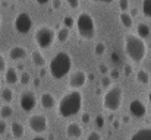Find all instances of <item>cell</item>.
Listing matches in <instances>:
<instances>
[{"label":"cell","mask_w":151,"mask_h":140,"mask_svg":"<svg viewBox=\"0 0 151 140\" xmlns=\"http://www.w3.org/2000/svg\"><path fill=\"white\" fill-rule=\"evenodd\" d=\"M148 101L151 102V91H150V93H148Z\"/></svg>","instance_id":"49"},{"label":"cell","mask_w":151,"mask_h":140,"mask_svg":"<svg viewBox=\"0 0 151 140\" xmlns=\"http://www.w3.org/2000/svg\"><path fill=\"white\" fill-rule=\"evenodd\" d=\"M21 1H24V0H21Z\"/></svg>","instance_id":"51"},{"label":"cell","mask_w":151,"mask_h":140,"mask_svg":"<svg viewBox=\"0 0 151 140\" xmlns=\"http://www.w3.org/2000/svg\"><path fill=\"white\" fill-rule=\"evenodd\" d=\"M12 115H13V108H12L10 105H3V107L0 108V117H1V120L9 118V117H12Z\"/></svg>","instance_id":"23"},{"label":"cell","mask_w":151,"mask_h":140,"mask_svg":"<svg viewBox=\"0 0 151 140\" xmlns=\"http://www.w3.org/2000/svg\"><path fill=\"white\" fill-rule=\"evenodd\" d=\"M4 69H6V60H4L3 54L0 53V72H3Z\"/></svg>","instance_id":"37"},{"label":"cell","mask_w":151,"mask_h":140,"mask_svg":"<svg viewBox=\"0 0 151 140\" xmlns=\"http://www.w3.org/2000/svg\"><path fill=\"white\" fill-rule=\"evenodd\" d=\"M10 133H12V136H13L15 139H21V137L24 136V133H25L24 124L19 123V121L12 123V124H10Z\"/></svg>","instance_id":"17"},{"label":"cell","mask_w":151,"mask_h":140,"mask_svg":"<svg viewBox=\"0 0 151 140\" xmlns=\"http://www.w3.org/2000/svg\"><path fill=\"white\" fill-rule=\"evenodd\" d=\"M13 26H15V29H16L19 34H28V32L31 31V28H32V19H31V16H29L28 13L22 12V13H19V15L15 18Z\"/></svg>","instance_id":"8"},{"label":"cell","mask_w":151,"mask_h":140,"mask_svg":"<svg viewBox=\"0 0 151 140\" xmlns=\"http://www.w3.org/2000/svg\"><path fill=\"white\" fill-rule=\"evenodd\" d=\"M141 9H142L144 16L151 19V0H142V7Z\"/></svg>","instance_id":"25"},{"label":"cell","mask_w":151,"mask_h":140,"mask_svg":"<svg viewBox=\"0 0 151 140\" xmlns=\"http://www.w3.org/2000/svg\"><path fill=\"white\" fill-rule=\"evenodd\" d=\"M93 1H97V3H111L113 0H93Z\"/></svg>","instance_id":"44"},{"label":"cell","mask_w":151,"mask_h":140,"mask_svg":"<svg viewBox=\"0 0 151 140\" xmlns=\"http://www.w3.org/2000/svg\"><path fill=\"white\" fill-rule=\"evenodd\" d=\"M129 111H131V114H132L134 117L142 118V117H145V114H147V107L144 105L142 101L134 99V101H131V104H129Z\"/></svg>","instance_id":"11"},{"label":"cell","mask_w":151,"mask_h":140,"mask_svg":"<svg viewBox=\"0 0 151 140\" xmlns=\"http://www.w3.org/2000/svg\"><path fill=\"white\" fill-rule=\"evenodd\" d=\"M123 123H129V118L128 117H123Z\"/></svg>","instance_id":"48"},{"label":"cell","mask_w":151,"mask_h":140,"mask_svg":"<svg viewBox=\"0 0 151 140\" xmlns=\"http://www.w3.org/2000/svg\"><path fill=\"white\" fill-rule=\"evenodd\" d=\"M31 61H32V64L37 66V67H44V64H46V58H44V55H43L38 50L32 51V54H31Z\"/></svg>","instance_id":"18"},{"label":"cell","mask_w":151,"mask_h":140,"mask_svg":"<svg viewBox=\"0 0 151 140\" xmlns=\"http://www.w3.org/2000/svg\"><path fill=\"white\" fill-rule=\"evenodd\" d=\"M28 55V51L21 45H13L9 50V58L12 60H22Z\"/></svg>","instance_id":"13"},{"label":"cell","mask_w":151,"mask_h":140,"mask_svg":"<svg viewBox=\"0 0 151 140\" xmlns=\"http://www.w3.org/2000/svg\"><path fill=\"white\" fill-rule=\"evenodd\" d=\"M34 86H35V88H38V86H40V79H38V77L34 80Z\"/></svg>","instance_id":"46"},{"label":"cell","mask_w":151,"mask_h":140,"mask_svg":"<svg viewBox=\"0 0 151 140\" xmlns=\"http://www.w3.org/2000/svg\"><path fill=\"white\" fill-rule=\"evenodd\" d=\"M72 69V57L66 51H59L50 61L49 72L54 79H63Z\"/></svg>","instance_id":"3"},{"label":"cell","mask_w":151,"mask_h":140,"mask_svg":"<svg viewBox=\"0 0 151 140\" xmlns=\"http://www.w3.org/2000/svg\"><path fill=\"white\" fill-rule=\"evenodd\" d=\"M129 140H151V129L150 127H142L138 129Z\"/></svg>","instance_id":"15"},{"label":"cell","mask_w":151,"mask_h":140,"mask_svg":"<svg viewBox=\"0 0 151 140\" xmlns=\"http://www.w3.org/2000/svg\"><path fill=\"white\" fill-rule=\"evenodd\" d=\"M51 6H53L54 10L60 9V7H62V0H51Z\"/></svg>","instance_id":"36"},{"label":"cell","mask_w":151,"mask_h":140,"mask_svg":"<svg viewBox=\"0 0 151 140\" xmlns=\"http://www.w3.org/2000/svg\"><path fill=\"white\" fill-rule=\"evenodd\" d=\"M87 140H101V134L99 131H90L87 136Z\"/></svg>","instance_id":"29"},{"label":"cell","mask_w":151,"mask_h":140,"mask_svg":"<svg viewBox=\"0 0 151 140\" xmlns=\"http://www.w3.org/2000/svg\"><path fill=\"white\" fill-rule=\"evenodd\" d=\"M88 82V76L84 70H75L73 73H70L69 76V86L73 89V91H78L81 88L85 86V83Z\"/></svg>","instance_id":"9"},{"label":"cell","mask_w":151,"mask_h":140,"mask_svg":"<svg viewBox=\"0 0 151 140\" xmlns=\"http://www.w3.org/2000/svg\"><path fill=\"white\" fill-rule=\"evenodd\" d=\"M111 57H113V61H116V63L119 61V57H117V54H116V53H113V54H111Z\"/></svg>","instance_id":"45"},{"label":"cell","mask_w":151,"mask_h":140,"mask_svg":"<svg viewBox=\"0 0 151 140\" xmlns=\"http://www.w3.org/2000/svg\"><path fill=\"white\" fill-rule=\"evenodd\" d=\"M31 140H47V139H44L43 136H35V137H32Z\"/></svg>","instance_id":"47"},{"label":"cell","mask_w":151,"mask_h":140,"mask_svg":"<svg viewBox=\"0 0 151 140\" xmlns=\"http://www.w3.org/2000/svg\"><path fill=\"white\" fill-rule=\"evenodd\" d=\"M19 105H21V108H22L24 111H27V112L32 111V109L35 108V105H37V96H35V93L31 92V91L22 92L21 98H19Z\"/></svg>","instance_id":"10"},{"label":"cell","mask_w":151,"mask_h":140,"mask_svg":"<svg viewBox=\"0 0 151 140\" xmlns=\"http://www.w3.org/2000/svg\"><path fill=\"white\" fill-rule=\"evenodd\" d=\"M82 108V93L79 91H70L62 96L57 104V114L62 118H69L76 115Z\"/></svg>","instance_id":"1"},{"label":"cell","mask_w":151,"mask_h":140,"mask_svg":"<svg viewBox=\"0 0 151 140\" xmlns=\"http://www.w3.org/2000/svg\"><path fill=\"white\" fill-rule=\"evenodd\" d=\"M119 7L122 12H126L129 9V0H119Z\"/></svg>","instance_id":"30"},{"label":"cell","mask_w":151,"mask_h":140,"mask_svg":"<svg viewBox=\"0 0 151 140\" xmlns=\"http://www.w3.org/2000/svg\"><path fill=\"white\" fill-rule=\"evenodd\" d=\"M19 82H21V85H24V86L29 85V83H31V75H29L28 72H22V75H21V77H19Z\"/></svg>","instance_id":"26"},{"label":"cell","mask_w":151,"mask_h":140,"mask_svg":"<svg viewBox=\"0 0 151 140\" xmlns=\"http://www.w3.org/2000/svg\"><path fill=\"white\" fill-rule=\"evenodd\" d=\"M137 82H139L141 85H148L150 83V73L144 69L137 72Z\"/></svg>","instance_id":"21"},{"label":"cell","mask_w":151,"mask_h":140,"mask_svg":"<svg viewBox=\"0 0 151 140\" xmlns=\"http://www.w3.org/2000/svg\"><path fill=\"white\" fill-rule=\"evenodd\" d=\"M99 70H100V72L103 73V75L109 73V67H107L106 64H103V63H101V64H99Z\"/></svg>","instance_id":"39"},{"label":"cell","mask_w":151,"mask_h":140,"mask_svg":"<svg viewBox=\"0 0 151 140\" xmlns=\"http://www.w3.org/2000/svg\"><path fill=\"white\" fill-rule=\"evenodd\" d=\"M56 40V32L50 26H41L34 34V41L40 48H49Z\"/></svg>","instance_id":"6"},{"label":"cell","mask_w":151,"mask_h":140,"mask_svg":"<svg viewBox=\"0 0 151 140\" xmlns=\"http://www.w3.org/2000/svg\"><path fill=\"white\" fill-rule=\"evenodd\" d=\"M6 130H7V124H6V121H4V120H0V134H4Z\"/></svg>","instance_id":"33"},{"label":"cell","mask_w":151,"mask_h":140,"mask_svg":"<svg viewBox=\"0 0 151 140\" xmlns=\"http://www.w3.org/2000/svg\"><path fill=\"white\" fill-rule=\"evenodd\" d=\"M96 126H97V129L104 127V117H103V115H99V117L96 118Z\"/></svg>","instance_id":"32"},{"label":"cell","mask_w":151,"mask_h":140,"mask_svg":"<svg viewBox=\"0 0 151 140\" xmlns=\"http://www.w3.org/2000/svg\"><path fill=\"white\" fill-rule=\"evenodd\" d=\"M35 1H37L38 4H41V6H43V4H47V3L51 1V0H35Z\"/></svg>","instance_id":"42"},{"label":"cell","mask_w":151,"mask_h":140,"mask_svg":"<svg viewBox=\"0 0 151 140\" xmlns=\"http://www.w3.org/2000/svg\"><path fill=\"white\" fill-rule=\"evenodd\" d=\"M0 23H1V16H0Z\"/></svg>","instance_id":"50"},{"label":"cell","mask_w":151,"mask_h":140,"mask_svg":"<svg viewBox=\"0 0 151 140\" xmlns=\"http://www.w3.org/2000/svg\"><path fill=\"white\" fill-rule=\"evenodd\" d=\"M106 53V44L104 43H97L94 47V54L96 55H103Z\"/></svg>","instance_id":"27"},{"label":"cell","mask_w":151,"mask_h":140,"mask_svg":"<svg viewBox=\"0 0 151 140\" xmlns=\"http://www.w3.org/2000/svg\"><path fill=\"white\" fill-rule=\"evenodd\" d=\"M47 126H49V121H47V117L44 114H34L28 120L29 130L34 131V133H37V134L44 133L47 130Z\"/></svg>","instance_id":"7"},{"label":"cell","mask_w":151,"mask_h":140,"mask_svg":"<svg viewBox=\"0 0 151 140\" xmlns=\"http://www.w3.org/2000/svg\"><path fill=\"white\" fill-rule=\"evenodd\" d=\"M1 99L6 102V104H9V102H12V99H13V91L10 89V88H4L3 91H1Z\"/></svg>","instance_id":"24"},{"label":"cell","mask_w":151,"mask_h":140,"mask_svg":"<svg viewBox=\"0 0 151 140\" xmlns=\"http://www.w3.org/2000/svg\"><path fill=\"white\" fill-rule=\"evenodd\" d=\"M76 31L81 38L84 40H93L96 37V22L91 13L88 12H81L75 21Z\"/></svg>","instance_id":"4"},{"label":"cell","mask_w":151,"mask_h":140,"mask_svg":"<svg viewBox=\"0 0 151 140\" xmlns=\"http://www.w3.org/2000/svg\"><path fill=\"white\" fill-rule=\"evenodd\" d=\"M63 23H65V26H66L68 29L73 28V18H70V16H65V18H63Z\"/></svg>","instance_id":"28"},{"label":"cell","mask_w":151,"mask_h":140,"mask_svg":"<svg viewBox=\"0 0 151 140\" xmlns=\"http://www.w3.org/2000/svg\"><path fill=\"white\" fill-rule=\"evenodd\" d=\"M81 121H82L84 124H88V123H90V114H88V112L82 114V117H81Z\"/></svg>","instance_id":"38"},{"label":"cell","mask_w":151,"mask_h":140,"mask_svg":"<svg viewBox=\"0 0 151 140\" xmlns=\"http://www.w3.org/2000/svg\"><path fill=\"white\" fill-rule=\"evenodd\" d=\"M122 102H123V91L117 85L110 86L107 89V92L104 93V96H103V105H104V108L109 109V111H111V112L120 109Z\"/></svg>","instance_id":"5"},{"label":"cell","mask_w":151,"mask_h":140,"mask_svg":"<svg viewBox=\"0 0 151 140\" xmlns=\"http://www.w3.org/2000/svg\"><path fill=\"white\" fill-rule=\"evenodd\" d=\"M68 4L72 7V9H78L79 7V0H66Z\"/></svg>","instance_id":"34"},{"label":"cell","mask_w":151,"mask_h":140,"mask_svg":"<svg viewBox=\"0 0 151 140\" xmlns=\"http://www.w3.org/2000/svg\"><path fill=\"white\" fill-rule=\"evenodd\" d=\"M40 104H41V107H43L44 109H51V108H54V105H56V98H54L53 93L44 92L41 95V98H40Z\"/></svg>","instance_id":"14"},{"label":"cell","mask_w":151,"mask_h":140,"mask_svg":"<svg viewBox=\"0 0 151 140\" xmlns=\"http://www.w3.org/2000/svg\"><path fill=\"white\" fill-rule=\"evenodd\" d=\"M66 136L69 139H79L82 136V127L78 123H69L66 126Z\"/></svg>","instance_id":"12"},{"label":"cell","mask_w":151,"mask_h":140,"mask_svg":"<svg viewBox=\"0 0 151 140\" xmlns=\"http://www.w3.org/2000/svg\"><path fill=\"white\" fill-rule=\"evenodd\" d=\"M68 38H69V29H68L66 26H62V28L56 32V40H57L59 43H66Z\"/></svg>","instance_id":"22"},{"label":"cell","mask_w":151,"mask_h":140,"mask_svg":"<svg viewBox=\"0 0 151 140\" xmlns=\"http://www.w3.org/2000/svg\"><path fill=\"white\" fill-rule=\"evenodd\" d=\"M120 127V121L119 120H114L113 121V129H119Z\"/></svg>","instance_id":"41"},{"label":"cell","mask_w":151,"mask_h":140,"mask_svg":"<svg viewBox=\"0 0 151 140\" xmlns=\"http://www.w3.org/2000/svg\"><path fill=\"white\" fill-rule=\"evenodd\" d=\"M123 48L126 55L135 63H141L147 55V44L137 34H126L123 37Z\"/></svg>","instance_id":"2"},{"label":"cell","mask_w":151,"mask_h":140,"mask_svg":"<svg viewBox=\"0 0 151 140\" xmlns=\"http://www.w3.org/2000/svg\"><path fill=\"white\" fill-rule=\"evenodd\" d=\"M150 34H151V29L147 23H138V26H137V35L139 38L145 40L147 37H150Z\"/></svg>","instance_id":"19"},{"label":"cell","mask_w":151,"mask_h":140,"mask_svg":"<svg viewBox=\"0 0 151 140\" xmlns=\"http://www.w3.org/2000/svg\"><path fill=\"white\" fill-rule=\"evenodd\" d=\"M119 21H120V23H122L125 28H132V25H134L132 16H131V13H128V12H122V13L119 15Z\"/></svg>","instance_id":"20"},{"label":"cell","mask_w":151,"mask_h":140,"mask_svg":"<svg viewBox=\"0 0 151 140\" xmlns=\"http://www.w3.org/2000/svg\"><path fill=\"white\" fill-rule=\"evenodd\" d=\"M137 15H138V9H132V10H131V16L134 18V16H137Z\"/></svg>","instance_id":"43"},{"label":"cell","mask_w":151,"mask_h":140,"mask_svg":"<svg viewBox=\"0 0 151 140\" xmlns=\"http://www.w3.org/2000/svg\"><path fill=\"white\" fill-rule=\"evenodd\" d=\"M109 76H110V79H119L120 72H119V70H116V69H114V70H110V75H109Z\"/></svg>","instance_id":"35"},{"label":"cell","mask_w":151,"mask_h":140,"mask_svg":"<svg viewBox=\"0 0 151 140\" xmlns=\"http://www.w3.org/2000/svg\"><path fill=\"white\" fill-rule=\"evenodd\" d=\"M131 72H132V69H131V66H129V64H126V66L123 67V73H125L126 76H129V75H131Z\"/></svg>","instance_id":"40"},{"label":"cell","mask_w":151,"mask_h":140,"mask_svg":"<svg viewBox=\"0 0 151 140\" xmlns=\"http://www.w3.org/2000/svg\"><path fill=\"white\" fill-rule=\"evenodd\" d=\"M110 82H111L110 76H104V77L101 79V86H103V88H109V86H110Z\"/></svg>","instance_id":"31"},{"label":"cell","mask_w":151,"mask_h":140,"mask_svg":"<svg viewBox=\"0 0 151 140\" xmlns=\"http://www.w3.org/2000/svg\"><path fill=\"white\" fill-rule=\"evenodd\" d=\"M19 75H18V72H16V69L15 67H9V69H6V73H4V80H6V83H9V85H15L16 82H19Z\"/></svg>","instance_id":"16"}]
</instances>
